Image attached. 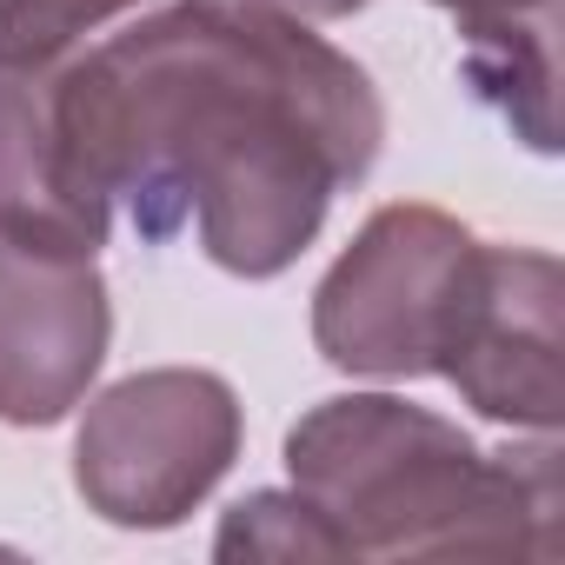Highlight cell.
<instances>
[{
    "label": "cell",
    "mask_w": 565,
    "mask_h": 565,
    "mask_svg": "<svg viewBox=\"0 0 565 565\" xmlns=\"http://www.w3.org/2000/svg\"><path fill=\"white\" fill-rule=\"evenodd\" d=\"M147 8V0H0V67L47 74L107 21Z\"/></svg>",
    "instance_id": "9c48e42d"
},
{
    "label": "cell",
    "mask_w": 565,
    "mask_h": 565,
    "mask_svg": "<svg viewBox=\"0 0 565 565\" xmlns=\"http://www.w3.org/2000/svg\"><path fill=\"white\" fill-rule=\"evenodd\" d=\"M253 8L287 14V21H353L360 8H373V0H253Z\"/></svg>",
    "instance_id": "8fae6325"
},
{
    "label": "cell",
    "mask_w": 565,
    "mask_h": 565,
    "mask_svg": "<svg viewBox=\"0 0 565 565\" xmlns=\"http://www.w3.org/2000/svg\"><path fill=\"white\" fill-rule=\"evenodd\" d=\"M114 300L94 253L0 233V426H61L107 366Z\"/></svg>",
    "instance_id": "5b68a950"
},
{
    "label": "cell",
    "mask_w": 565,
    "mask_h": 565,
    "mask_svg": "<svg viewBox=\"0 0 565 565\" xmlns=\"http://www.w3.org/2000/svg\"><path fill=\"white\" fill-rule=\"evenodd\" d=\"M107 226L114 206L94 200L67 167L54 120V67H0V233L61 253H100Z\"/></svg>",
    "instance_id": "52a82bcc"
},
{
    "label": "cell",
    "mask_w": 565,
    "mask_h": 565,
    "mask_svg": "<svg viewBox=\"0 0 565 565\" xmlns=\"http://www.w3.org/2000/svg\"><path fill=\"white\" fill-rule=\"evenodd\" d=\"M239 393L206 366H153L107 386L74 433V492L120 532H173L233 472Z\"/></svg>",
    "instance_id": "277c9868"
},
{
    "label": "cell",
    "mask_w": 565,
    "mask_h": 565,
    "mask_svg": "<svg viewBox=\"0 0 565 565\" xmlns=\"http://www.w3.org/2000/svg\"><path fill=\"white\" fill-rule=\"evenodd\" d=\"M294 492L353 558H552L558 446L486 452L433 406L340 393L287 433Z\"/></svg>",
    "instance_id": "7a4b0ae2"
},
{
    "label": "cell",
    "mask_w": 565,
    "mask_h": 565,
    "mask_svg": "<svg viewBox=\"0 0 565 565\" xmlns=\"http://www.w3.org/2000/svg\"><path fill=\"white\" fill-rule=\"evenodd\" d=\"M433 8L459 21L466 47L499 41V34H525V28H558V0H433Z\"/></svg>",
    "instance_id": "30bf717a"
},
{
    "label": "cell",
    "mask_w": 565,
    "mask_h": 565,
    "mask_svg": "<svg viewBox=\"0 0 565 565\" xmlns=\"http://www.w3.org/2000/svg\"><path fill=\"white\" fill-rule=\"evenodd\" d=\"M74 180L233 279L287 273L386 147L373 74L253 0H173L54 67Z\"/></svg>",
    "instance_id": "6da1fadb"
},
{
    "label": "cell",
    "mask_w": 565,
    "mask_h": 565,
    "mask_svg": "<svg viewBox=\"0 0 565 565\" xmlns=\"http://www.w3.org/2000/svg\"><path fill=\"white\" fill-rule=\"evenodd\" d=\"M479 233L446 206L393 200L313 287V347L353 380H433L472 294Z\"/></svg>",
    "instance_id": "3957f363"
},
{
    "label": "cell",
    "mask_w": 565,
    "mask_h": 565,
    "mask_svg": "<svg viewBox=\"0 0 565 565\" xmlns=\"http://www.w3.org/2000/svg\"><path fill=\"white\" fill-rule=\"evenodd\" d=\"M439 380L479 419L519 433H558L565 373H558V259L545 246H479L472 294L446 340Z\"/></svg>",
    "instance_id": "8992f818"
},
{
    "label": "cell",
    "mask_w": 565,
    "mask_h": 565,
    "mask_svg": "<svg viewBox=\"0 0 565 565\" xmlns=\"http://www.w3.org/2000/svg\"><path fill=\"white\" fill-rule=\"evenodd\" d=\"M213 558H266V565H340L353 558L340 545V532L300 499V492H246L239 505H226L220 532H213Z\"/></svg>",
    "instance_id": "ba28073f"
}]
</instances>
